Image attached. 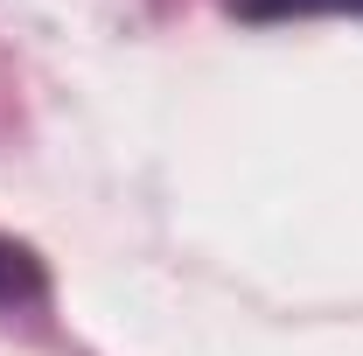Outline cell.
<instances>
[{
  "instance_id": "cell-2",
  "label": "cell",
  "mask_w": 363,
  "mask_h": 356,
  "mask_svg": "<svg viewBox=\"0 0 363 356\" xmlns=\"http://www.w3.org/2000/svg\"><path fill=\"white\" fill-rule=\"evenodd\" d=\"M238 21L252 28H272V21H363V0H230Z\"/></svg>"
},
{
  "instance_id": "cell-1",
  "label": "cell",
  "mask_w": 363,
  "mask_h": 356,
  "mask_svg": "<svg viewBox=\"0 0 363 356\" xmlns=\"http://www.w3.org/2000/svg\"><path fill=\"white\" fill-rule=\"evenodd\" d=\"M43 301H49V272L35 259V245H21V238L0 230V314H28Z\"/></svg>"
}]
</instances>
